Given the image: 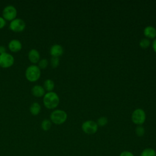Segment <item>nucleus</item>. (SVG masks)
I'll return each mask as SVG.
<instances>
[{
    "label": "nucleus",
    "instance_id": "26",
    "mask_svg": "<svg viewBox=\"0 0 156 156\" xmlns=\"http://www.w3.org/2000/svg\"><path fill=\"white\" fill-rule=\"evenodd\" d=\"M6 52V49L3 46H0V54Z\"/></svg>",
    "mask_w": 156,
    "mask_h": 156
},
{
    "label": "nucleus",
    "instance_id": "20",
    "mask_svg": "<svg viewBox=\"0 0 156 156\" xmlns=\"http://www.w3.org/2000/svg\"><path fill=\"white\" fill-rule=\"evenodd\" d=\"M48 60L46 58H42L38 62V66L40 69H44L48 66Z\"/></svg>",
    "mask_w": 156,
    "mask_h": 156
},
{
    "label": "nucleus",
    "instance_id": "8",
    "mask_svg": "<svg viewBox=\"0 0 156 156\" xmlns=\"http://www.w3.org/2000/svg\"><path fill=\"white\" fill-rule=\"evenodd\" d=\"M26 27V23L21 18H15L12 21L9 25L10 29L15 32H20L23 31Z\"/></svg>",
    "mask_w": 156,
    "mask_h": 156
},
{
    "label": "nucleus",
    "instance_id": "25",
    "mask_svg": "<svg viewBox=\"0 0 156 156\" xmlns=\"http://www.w3.org/2000/svg\"><path fill=\"white\" fill-rule=\"evenodd\" d=\"M152 47L154 51L156 53V38L154 39V41L152 43Z\"/></svg>",
    "mask_w": 156,
    "mask_h": 156
},
{
    "label": "nucleus",
    "instance_id": "10",
    "mask_svg": "<svg viewBox=\"0 0 156 156\" xmlns=\"http://www.w3.org/2000/svg\"><path fill=\"white\" fill-rule=\"evenodd\" d=\"M9 50L13 52H17L22 49V44L18 40L13 39L8 44Z\"/></svg>",
    "mask_w": 156,
    "mask_h": 156
},
{
    "label": "nucleus",
    "instance_id": "2",
    "mask_svg": "<svg viewBox=\"0 0 156 156\" xmlns=\"http://www.w3.org/2000/svg\"><path fill=\"white\" fill-rule=\"evenodd\" d=\"M25 76L27 80L29 82H36L41 76V69L38 66L32 65L27 68L25 72Z\"/></svg>",
    "mask_w": 156,
    "mask_h": 156
},
{
    "label": "nucleus",
    "instance_id": "22",
    "mask_svg": "<svg viewBox=\"0 0 156 156\" xmlns=\"http://www.w3.org/2000/svg\"><path fill=\"white\" fill-rule=\"evenodd\" d=\"M60 63V59L58 57H52L50 60V64L52 68H56L58 65Z\"/></svg>",
    "mask_w": 156,
    "mask_h": 156
},
{
    "label": "nucleus",
    "instance_id": "19",
    "mask_svg": "<svg viewBox=\"0 0 156 156\" xmlns=\"http://www.w3.org/2000/svg\"><path fill=\"white\" fill-rule=\"evenodd\" d=\"M96 123L98 126H100V127L105 126L108 123V119L105 116H101L98 119Z\"/></svg>",
    "mask_w": 156,
    "mask_h": 156
},
{
    "label": "nucleus",
    "instance_id": "21",
    "mask_svg": "<svg viewBox=\"0 0 156 156\" xmlns=\"http://www.w3.org/2000/svg\"><path fill=\"white\" fill-rule=\"evenodd\" d=\"M145 133V129L144 128L141 126H137L135 128V133L136 135L139 136H143L144 135Z\"/></svg>",
    "mask_w": 156,
    "mask_h": 156
},
{
    "label": "nucleus",
    "instance_id": "15",
    "mask_svg": "<svg viewBox=\"0 0 156 156\" xmlns=\"http://www.w3.org/2000/svg\"><path fill=\"white\" fill-rule=\"evenodd\" d=\"M55 87L54 82L51 79H46L43 83V88L48 92L52 91Z\"/></svg>",
    "mask_w": 156,
    "mask_h": 156
},
{
    "label": "nucleus",
    "instance_id": "12",
    "mask_svg": "<svg viewBox=\"0 0 156 156\" xmlns=\"http://www.w3.org/2000/svg\"><path fill=\"white\" fill-rule=\"evenodd\" d=\"M143 34L147 38L154 39L156 38V29L152 26H147L143 30Z\"/></svg>",
    "mask_w": 156,
    "mask_h": 156
},
{
    "label": "nucleus",
    "instance_id": "4",
    "mask_svg": "<svg viewBox=\"0 0 156 156\" xmlns=\"http://www.w3.org/2000/svg\"><path fill=\"white\" fill-rule=\"evenodd\" d=\"M146 119V114L144 110L141 108L134 110L132 113V121L137 126H141L144 123Z\"/></svg>",
    "mask_w": 156,
    "mask_h": 156
},
{
    "label": "nucleus",
    "instance_id": "7",
    "mask_svg": "<svg viewBox=\"0 0 156 156\" xmlns=\"http://www.w3.org/2000/svg\"><path fill=\"white\" fill-rule=\"evenodd\" d=\"M15 62L14 57L12 55L5 52L0 54V66L2 68H8L12 66Z\"/></svg>",
    "mask_w": 156,
    "mask_h": 156
},
{
    "label": "nucleus",
    "instance_id": "5",
    "mask_svg": "<svg viewBox=\"0 0 156 156\" xmlns=\"http://www.w3.org/2000/svg\"><path fill=\"white\" fill-rule=\"evenodd\" d=\"M82 131L88 135H93L96 133L98 129V126L93 120H87L82 124Z\"/></svg>",
    "mask_w": 156,
    "mask_h": 156
},
{
    "label": "nucleus",
    "instance_id": "6",
    "mask_svg": "<svg viewBox=\"0 0 156 156\" xmlns=\"http://www.w3.org/2000/svg\"><path fill=\"white\" fill-rule=\"evenodd\" d=\"M16 15L17 10L16 8L12 5H7L2 10V17L5 21H13L16 18Z\"/></svg>",
    "mask_w": 156,
    "mask_h": 156
},
{
    "label": "nucleus",
    "instance_id": "9",
    "mask_svg": "<svg viewBox=\"0 0 156 156\" xmlns=\"http://www.w3.org/2000/svg\"><path fill=\"white\" fill-rule=\"evenodd\" d=\"M64 50L63 48L58 44H53L49 50L50 54L52 57H59L60 56L62 55L63 54Z\"/></svg>",
    "mask_w": 156,
    "mask_h": 156
},
{
    "label": "nucleus",
    "instance_id": "13",
    "mask_svg": "<svg viewBox=\"0 0 156 156\" xmlns=\"http://www.w3.org/2000/svg\"><path fill=\"white\" fill-rule=\"evenodd\" d=\"M32 95L36 98H41L45 94V90L43 87L38 85H34L31 89Z\"/></svg>",
    "mask_w": 156,
    "mask_h": 156
},
{
    "label": "nucleus",
    "instance_id": "14",
    "mask_svg": "<svg viewBox=\"0 0 156 156\" xmlns=\"http://www.w3.org/2000/svg\"><path fill=\"white\" fill-rule=\"evenodd\" d=\"M29 110L32 115L36 116L40 113L41 111V106L38 102H33L30 106Z\"/></svg>",
    "mask_w": 156,
    "mask_h": 156
},
{
    "label": "nucleus",
    "instance_id": "24",
    "mask_svg": "<svg viewBox=\"0 0 156 156\" xmlns=\"http://www.w3.org/2000/svg\"><path fill=\"white\" fill-rule=\"evenodd\" d=\"M6 24V21L4 19L3 17L0 16V29H2Z\"/></svg>",
    "mask_w": 156,
    "mask_h": 156
},
{
    "label": "nucleus",
    "instance_id": "17",
    "mask_svg": "<svg viewBox=\"0 0 156 156\" xmlns=\"http://www.w3.org/2000/svg\"><path fill=\"white\" fill-rule=\"evenodd\" d=\"M52 126V122L51 120L48 119H44L42 121L41 123V127L43 130L44 131H48L49 130Z\"/></svg>",
    "mask_w": 156,
    "mask_h": 156
},
{
    "label": "nucleus",
    "instance_id": "3",
    "mask_svg": "<svg viewBox=\"0 0 156 156\" xmlns=\"http://www.w3.org/2000/svg\"><path fill=\"white\" fill-rule=\"evenodd\" d=\"M67 113L65 111L60 109H57L52 112L50 115V120L56 125L63 124L67 119Z\"/></svg>",
    "mask_w": 156,
    "mask_h": 156
},
{
    "label": "nucleus",
    "instance_id": "18",
    "mask_svg": "<svg viewBox=\"0 0 156 156\" xmlns=\"http://www.w3.org/2000/svg\"><path fill=\"white\" fill-rule=\"evenodd\" d=\"M139 45L141 48L146 49L151 45V41L147 38H142L139 42Z\"/></svg>",
    "mask_w": 156,
    "mask_h": 156
},
{
    "label": "nucleus",
    "instance_id": "23",
    "mask_svg": "<svg viewBox=\"0 0 156 156\" xmlns=\"http://www.w3.org/2000/svg\"><path fill=\"white\" fill-rule=\"evenodd\" d=\"M119 156H134V155L133 154V153H132L130 151H122L119 154Z\"/></svg>",
    "mask_w": 156,
    "mask_h": 156
},
{
    "label": "nucleus",
    "instance_id": "11",
    "mask_svg": "<svg viewBox=\"0 0 156 156\" xmlns=\"http://www.w3.org/2000/svg\"><path fill=\"white\" fill-rule=\"evenodd\" d=\"M28 59L34 64L38 63L40 60V55L39 52L35 49H30L28 52Z\"/></svg>",
    "mask_w": 156,
    "mask_h": 156
},
{
    "label": "nucleus",
    "instance_id": "16",
    "mask_svg": "<svg viewBox=\"0 0 156 156\" xmlns=\"http://www.w3.org/2000/svg\"><path fill=\"white\" fill-rule=\"evenodd\" d=\"M140 156H156V151L153 148L147 147L141 151Z\"/></svg>",
    "mask_w": 156,
    "mask_h": 156
},
{
    "label": "nucleus",
    "instance_id": "1",
    "mask_svg": "<svg viewBox=\"0 0 156 156\" xmlns=\"http://www.w3.org/2000/svg\"><path fill=\"white\" fill-rule=\"evenodd\" d=\"M43 104L48 109H54L59 104L60 98L58 94L54 92L50 91L45 93L43 96Z\"/></svg>",
    "mask_w": 156,
    "mask_h": 156
}]
</instances>
